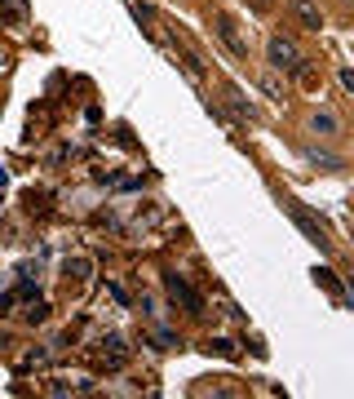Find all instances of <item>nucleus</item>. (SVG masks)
I'll return each mask as SVG.
<instances>
[{
    "mask_svg": "<svg viewBox=\"0 0 354 399\" xmlns=\"http://www.w3.org/2000/svg\"><path fill=\"white\" fill-rule=\"evenodd\" d=\"M97 359H106V368H120L129 359V346H124V337L120 333H106V337H97Z\"/></svg>",
    "mask_w": 354,
    "mask_h": 399,
    "instance_id": "obj_5",
    "label": "nucleus"
},
{
    "mask_svg": "<svg viewBox=\"0 0 354 399\" xmlns=\"http://www.w3.org/2000/svg\"><path fill=\"white\" fill-rule=\"evenodd\" d=\"M5 63H9V54H5V49H0V67H5Z\"/></svg>",
    "mask_w": 354,
    "mask_h": 399,
    "instance_id": "obj_16",
    "label": "nucleus"
},
{
    "mask_svg": "<svg viewBox=\"0 0 354 399\" xmlns=\"http://www.w3.org/2000/svg\"><path fill=\"white\" fill-rule=\"evenodd\" d=\"M292 14H297V22L306 31H319L323 27V14H319V5L314 0H292Z\"/></svg>",
    "mask_w": 354,
    "mask_h": 399,
    "instance_id": "obj_6",
    "label": "nucleus"
},
{
    "mask_svg": "<svg viewBox=\"0 0 354 399\" xmlns=\"http://www.w3.org/2000/svg\"><path fill=\"white\" fill-rule=\"evenodd\" d=\"M262 89H266V98H275V102H284V84H279L275 76H266V80H262Z\"/></svg>",
    "mask_w": 354,
    "mask_h": 399,
    "instance_id": "obj_11",
    "label": "nucleus"
},
{
    "mask_svg": "<svg viewBox=\"0 0 354 399\" xmlns=\"http://www.w3.org/2000/svg\"><path fill=\"white\" fill-rule=\"evenodd\" d=\"M266 58H271L275 71H297V67H301V49L288 40V36H271V45H266Z\"/></svg>",
    "mask_w": 354,
    "mask_h": 399,
    "instance_id": "obj_2",
    "label": "nucleus"
},
{
    "mask_svg": "<svg viewBox=\"0 0 354 399\" xmlns=\"http://www.w3.org/2000/svg\"><path fill=\"white\" fill-rule=\"evenodd\" d=\"M297 76H301V84H306V89H319V71H314L306 58H301V67H297Z\"/></svg>",
    "mask_w": 354,
    "mask_h": 399,
    "instance_id": "obj_9",
    "label": "nucleus"
},
{
    "mask_svg": "<svg viewBox=\"0 0 354 399\" xmlns=\"http://www.w3.org/2000/svg\"><path fill=\"white\" fill-rule=\"evenodd\" d=\"M284 204H288V213L297 217V226L306 231V240H310L314 249H319V253H328V249H332V240H328V226H323L319 217H314V213L306 209V204H301V200H284Z\"/></svg>",
    "mask_w": 354,
    "mask_h": 399,
    "instance_id": "obj_1",
    "label": "nucleus"
},
{
    "mask_svg": "<svg viewBox=\"0 0 354 399\" xmlns=\"http://www.w3.org/2000/svg\"><path fill=\"white\" fill-rule=\"evenodd\" d=\"M341 84H346V89L354 93V71H350V67H346V71H341Z\"/></svg>",
    "mask_w": 354,
    "mask_h": 399,
    "instance_id": "obj_15",
    "label": "nucleus"
},
{
    "mask_svg": "<svg viewBox=\"0 0 354 399\" xmlns=\"http://www.w3.org/2000/svg\"><path fill=\"white\" fill-rule=\"evenodd\" d=\"M314 280H319V284L328 288V293H337V297H341V284H337V275L328 271V266H323V271H314Z\"/></svg>",
    "mask_w": 354,
    "mask_h": 399,
    "instance_id": "obj_10",
    "label": "nucleus"
},
{
    "mask_svg": "<svg viewBox=\"0 0 354 399\" xmlns=\"http://www.w3.org/2000/svg\"><path fill=\"white\" fill-rule=\"evenodd\" d=\"M213 27H217V36H222V45H226L230 54H235V58H248V40L239 36L235 18H230V14H213Z\"/></svg>",
    "mask_w": 354,
    "mask_h": 399,
    "instance_id": "obj_4",
    "label": "nucleus"
},
{
    "mask_svg": "<svg viewBox=\"0 0 354 399\" xmlns=\"http://www.w3.org/2000/svg\"><path fill=\"white\" fill-rule=\"evenodd\" d=\"M164 288H168V297H173V302H182V306L191 311V315H204V297L195 293V288H191L186 280H182V275L168 271V275H164Z\"/></svg>",
    "mask_w": 354,
    "mask_h": 399,
    "instance_id": "obj_3",
    "label": "nucleus"
},
{
    "mask_svg": "<svg viewBox=\"0 0 354 399\" xmlns=\"http://www.w3.org/2000/svg\"><path fill=\"white\" fill-rule=\"evenodd\" d=\"M22 320H27V324H45V320H49V306H45L40 297H35V302H27V311H22Z\"/></svg>",
    "mask_w": 354,
    "mask_h": 399,
    "instance_id": "obj_7",
    "label": "nucleus"
},
{
    "mask_svg": "<svg viewBox=\"0 0 354 399\" xmlns=\"http://www.w3.org/2000/svg\"><path fill=\"white\" fill-rule=\"evenodd\" d=\"M350 235H354V222H350Z\"/></svg>",
    "mask_w": 354,
    "mask_h": 399,
    "instance_id": "obj_17",
    "label": "nucleus"
},
{
    "mask_svg": "<svg viewBox=\"0 0 354 399\" xmlns=\"http://www.w3.org/2000/svg\"><path fill=\"white\" fill-rule=\"evenodd\" d=\"M67 280H76V284L89 280V258H71L67 262Z\"/></svg>",
    "mask_w": 354,
    "mask_h": 399,
    "instance_id": "obj_8",
    "label": "nucleus"
},
{
    "mask_svg": "<svg viewBox=\"0 0 354 399\" xmlns=\"http://www.w3.org/2000/svg\"><path fill=\"white\" fill-rule=\"evenodd\" d=\"M248 5L257 9V14H271V9H275V0H248Z\"/></svg>",
    "mask_w": 354,
    "mask_h": 399,
    "instance_id": "obj_14",
    "label": "nucleus"
},
{
    "mask_svg": "<svg viewBox=\"0 0 354 399\" xmlns=\"http://www.w3.org/2000/svg\"><path fill=\"white\" fill-rule=\"evenodd\" d=\"M209 350H217V355H226V359H235L239 350H235V342H226V337H217V342H209Z\"/></svg>",
    "mask_w": 354,
    "mask_h": 399,
    "instance_id": "obj_12",
    "label": "nucleus"
},
{
    "mask_svg": "<svg viewBox=\"0 0 354 399\" xmlns=\"http://www.w3.org/2000/svg\"><path fill=\"white\" fill-rule=\"evenodd\" d=\"M332 129H337L332 116H314V133H332Z\"/></svg>",
    "mask_w": 354,
    "mask_h": 399,
    "instance_id": "obj_13",
    "label": "nucleus"
}]
</instances>
